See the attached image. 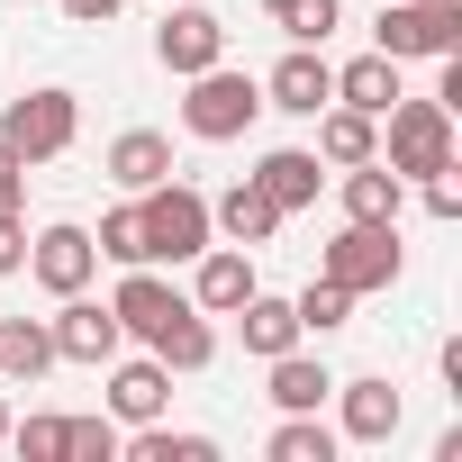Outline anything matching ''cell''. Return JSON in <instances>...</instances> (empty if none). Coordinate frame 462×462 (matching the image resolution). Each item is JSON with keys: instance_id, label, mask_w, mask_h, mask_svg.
Listing matches in <instances>:
<instances>
[{"instance_id": "1", "label": "cell", "mask_w": 462, "mask_h": 462, "mask_svg": "<svg viewBox=\"0 0 462 462\" xmlns=\"http://www.w3.org/2000/svg\"><path fill=\"white\" fill-rule=\"evenodd\" d=\"M381 127H390V136H381V163H390L399 181H426V172L453 163V109H444V100H408V91H399V100L381 109Z\"/></svg>"}, {"instance_id": "2", "label": "cell", "mask_w": 462, "mask_h": 462, "mask_svg": "<svg viewBox=\"0 0 462 462\" xmlns=\"http://www.w3.org/2000/svg\"><path fill=\"white\" fill-rule=\"evenodd\" d=\"M254 118H263V82H254V73H236V64H208V73H190L181 127H190L199 145H236Z\"/></svg>"}, {"instance_id": "3", "label": "cell", "mask_w": 462, "mask_h": 462, "mask_svg": "<svg viewBox=\"0 0 462 462\" xmlns=\"http://www.w3.org/2000/svg\"><path fill=\"white\" fill-rule=\"evenodd\" d=\"M73 136H82V100L73 91H19L10 109H0V145L10 154H28V163H55V154H73Z\"/></svg>"}, {"instance_id": "4", "label": "cell", "mask_w": 462, "mask_h": 462, "mask_svg": "<svg viewBox=\"0 0 462 462\" xmlns=\"http://www.w3.org/2000/svg\"><path fill=\"white\" fill-rule=\"evenodd\" d=\"M136 217H145V245H154V263H190L199 245H208V199L190 190V181H154V190H136Z\"/></svg>"}, {"instance_id": "5", "label": "cell", "mask_w": 462, "mask_h": 462, "mask_svg": "<svg viewBox=\"0 0 462 462\" xmlns=\"http://www.w3.org/2000/svg\"><path fill=\"white\" fill-rule=\"evenodd\" d=\"M381 55L390 64L462 55V0H381Z\"/></svg>"}, {"instance_id": "6", "label": "cell", "mask_w": 462, "mask_h": 462, "mask_svg": "<svg viewBox=\"0 0 462 462\" xmlns=\"http://www.w3.org/2000/svg\"><path fill=\"white\" fill-rule=\"evenodd\" d=\"M318 273L327 282H345L354 300H372V291H390L399 282V226H372V217H345V236L318 254Z\"/></svg>"}, {"instance_id": "7", "label": "cell", "mask_w": 462, "mask_h": 462, "mask_svg": "<svg viewBox=\"0 0 462 462\" xmlns=\"http://www.w3.org/2000/svg\"><path fill=\"white\" fill-rule=\"evenodd\" d=\"M154 64L163 73H208V64H226V19L217 10H199V0H163V28H154Z\"/></svg>"}, {"instance_id": "8", "label": "cell", "mask_w": 462, "mask_h": 462, "mask_svg": "<svg viewBox=\"0 0 462 462\" xmlns=\"http://www.w3.org/2000/svg\"><path fill=\"white\" fill-rule=\"evenodd\" d=\"M46 336H55V363H91V372H100V363H118V345H127L118 309H109V300H82V291L46 318Z\"/></svg>"}, {"instance_id": "9", "label": "cell", "mask_w": 462, "mask_h": 462, "mask_svg": "<svg viewBox=\"0 0 462 462\" xmlns=\"http://www.w3.org/2000/svg\"><path fill=\"white\" fill-rule=\"evenodd\" d=\"M254 291H263V282H254V254H245V245H217V236H208V245L190 254V309H199V318H236Z\"/></svg>"}, {"instance_id": "10", "label": "cell", "mask_w": 462, "mask_h": 462, "mask_svg": "<svg viewBox=\"0 0 462 462\" xmlns=\"http://www.w3.org/2000/svg\"><path fill=\"white\" fill-rule=\"evenodd\" d=\"M28 273H37V291H55V300L91 291V273H100L91 226H37V236H28Z\"/></svg>"}, {"instance_id": "11", "label": "cell", "mask_w": 462, "mask_h": 462, "mask_svg": "<svg viewBox=\"0 0 462 462\" xmlns=\"http://www.w3.org/2000/svg\"><path fill=\"white\" fill-rule=\"evenodd\" d=\"M336 100V64L318 55V46H291L273 73H263V109H291V118H318Z\"/></svg>"}, {"instance_id": "12", "label": "cell", "mask_w": 462, "mask_h": 462, "mask_svg": "<svg viewBox=\"0 0 462 462\" xmlns=\"http://www.w3.org/2000/svg\"><path fill=\"white\" fill-rule=\"evenodd\" d=\"M327 399H336V435H345V444H390L399 417H408L390 381H336Z\"/></svg>"}, {"instance_id": "13", "label": "cell", "mask_w": 462, "mask_h": 462, "mask_svg": "<svg viewBox=\"0 0 462 462\" xmlns=\"http://www.w3.org/2000/svg\"><path fill=\"white\" fill-rule=\"evenodd\" d=\"M109 372V417L118 426H154L163 408H172V372L154 363V354H136V363H100Z\"/></svg>"}, {"instance_id": "14", "label": "cell", "mask_w": 462, "mask_h": 462, "mask_svg": "<svg viewBox=\"0 0 462 462\" xmlns=\"http://www.w3.org/2000/svg\"><path fill=\"white\" fill-rule=\"evenodd\" d=\"M109 309H118V327H127L136 345H154V327H163L172 309H190V291H172L154 263H127V282H118V300H109Z\"/></svg>"}, {"instance_id": "15", "label": "cell", "mask_w": 462, "mask_h": 462, "mask_svg": "<svg viewBox=\"0 0 462 462\" xmlns=\"http://www.w3.org/2000/svg\"><path fill=\"white\" fill-rule=\"evenodd\" d=\"M245 181H254V190H263L282 217H291V208H309V199L327 190V172H318V154H309V145H273V154H263Z\"/></svg>"}, {"instance_id": "16", "label": "cell", "mask_w": 462, "mask_h": 462, "mask_svg": "<svg viewBox=\"0 0 462 462\" xmlns=\"http://www.w3.org/2000/svg\"><path fill=\"white\" fill-rule=\"evenodd\" d=\"M208 236H226V245H245V254H254V245L282 236V208H273L254 181H236L226 199H208Z\"/></svg>"}, {"instance_id": "17", "label": "cell", "mask_w": 462, "mask_h": 462, "mask_svg": "<svg viewBox=\"0 0 462 462\" xmlns=\"http://www.w3.org/2000/svg\"><path fill=\"white\" fill-rule=\"evenodd\" d=\"M309 154H318V163H336V172H345V163H372V154H381V118H363V109L327 100V109H318V145H309Z\"/></svg>"}, {"instance_id": "18", "label": "cell", "mask_w": 462, "mask_h": 462, "mask_svg": "<svg viewBox=\"0 0 462 462\" xmlns=\"http://www.w3.org/2000/svg\"><path fill=\"white\" fill-rule=\"evenodd\" d=\"M327 390H336V372H327L318 354H300V345L263 363V399H273L282 417H291V408H327Z\"/></svg>"}, {"instance_id": "19", "label": "cell", "mask_w": 462, "mask_h": 462, "mask_svg": "<svg viewBox=\"0 0 462 462\" xmlns=\"http://www.w3.org/2000/svg\"><path fill=\"white\" fill-rule=\"evenodd\" d=\"M408 208V181L372 154V163H345V217H372V226H399Z\"/></svg>"}, {"instance_id": "20", "label": "cell", "mask_w": 462, "mask_h": 462, "mask_svg": "<svg viewBox=\"0 0 462 462\" xmlns=\"http://www.w3.org/2000/svg\"><path fill=\"white\" fill-rule=\"evenodd\" d=\"M236 336H245V354H254V363H273V354L309 345V336H300V309H291V300H273V291H254V300L236 309Z\"/></svg>"}, {"instance_id": "21", "label": "cell", "mask_w": 462, "mask_h": 462, "mask_svg": "<svg viewBox=\"0 0 462 462\" xmlns=\"http://www.w3.org/2000/svg\"><path fill=\"white\" fill-rule=\"evenodd\" d=\"M145 354H154L163 372H208V363H217V327H208L199 309H172V318L154 327V345H145Z\"/></svg>"}, {"instance_id": "22", "label": "cell", "mask_w": 462, "mask_h": 462, "mask_svg": "<svg viewBox=\"0 0 462 462\" xmlns=\"http://www.w3.org/2000/svg\"><path fill=\"white\" fill-rule=\"evenodd\" d=\"M163 172H172V136H154V127L109 136V181H118V190H154Z\"/></svg>"}, {"instance_id": "23", "label": "cell", "mask_w": 462, "mask_h": 462, "mask_svg": "<svg viewBox=\"0 0 462 462\" xmlns=\"http://www.w3.org/2000/svg\"><path fill=\"white\" fill-rule=\"evenodd\" d=\"M336 100L345 109H363V118H381L390 100H399V64L372 46V55H354V64H336Z\"/></svg>"}, {"instance_id": "24", "label": "cell", "mask_w": 462, "mask_h": 462, "mask_svg": "<svg viewBox=\"0 0 462 462\" xmlns=\"http://www.w3.org/2000/svg\"><path fill=\"white\" fill-rule=\"evenodd\" d=\"M263 453H273V462H336V453H345V435H336L318 408H291V417L273 426V444H263Z\"/></svg>"}, {"instance_id": "25", "label": "cell", "mask_w": 462, "mask_h": 462, "mask_svg": "<svg viewBox=\"0 0 462 462\" xmlns=\"http://www.w3.org/2000/svg\"><path fill=\"white\" fill-rule=\"evenodd\" d=\"M46 363H55L46 318H0V381H37Z\"/></svg>"}, {"instance_id": "26", "label": "cell", "mask_w": 462, "mask_h": 462, "mask_svg": "<svg viewBox=\"0 0 462 462\" xmlns=\"http://www.w3.org/2000/svg\"><path fill=\"white\" fill-rule=\"evenodd\" d=\"M291 309H300V336H336V327H354V291H345V282H327V273H318Z\"/></svg>"}, {"instance_id": "27", "label": "cell", "mask_w": 462, "mask_h": 462, "mask_svg": "<svg viewBox=\"0 0 462 462\" xmlns=\"http://www.w3.org/2000/svg\"><path fill=\"white\" fill-rule=\"evenodd\" d=\"M91 245H100V263H118V273H127V263H154V245H145V217H136V199L100 217V236H91Z\"/></svg>"}, {"instance_id": "28", "label": "cell", "mask_w": 462, "mask_h": 462, "mask_svg": "<svg viewBox=\"0 0 462 462\" xmlns=\"http://www.w3.org/2000/svg\"><path fill=\"white\" fill-rule=\"evenodd\" d=\"M127 453H136V462H217V435H172V426L154 417V426H136Z\"/></svg>"}, {"instance_id": "29", "label": "cell", "mask_w": 462, "mask_h": 462, "mask_svg": "<svg viewBox=\"0 0 462 462\" xmlns=\"http://www.w3.org/2000/svg\"><path fill=\"white\" fill-rule=\"evenodd\" d=\"M64 462H118V417H64Z\"/></svg>"}, {"instance_id": "30", "label": "cell", "mask_w": 462, "mask_h": 462, "mask_svg": "<svg viewBox=\"0 0 462 462\" xmlns=\"http://www.w3.org/2000/svg\"><path fill=\"white\" fill-rule=\"evenodd\" d=\"M336 19H345L336 0H291V10H282V37H291V46H327Z\"/></svg>"}, {"instance_id": "31", "label": "cell", "mask_w": 462, "mask_h": 462, "mask_svg": "<svg viewBox=\"0 0 462 462\" xmlns=\"http://www.w3.org/2000/svg\"><path fill=\"white\" fill-rule=\"evenodd\" d=\"M10 444H19L28 462H64V417H46V408H37V417H19V426H10Z\"/></svg>"}, {"instance_id": "32", "label": "cell", "mask_w": 462, "mask_h": 462, "mask_svg": "<svg viewBox=\"0 0 462 462\" xmlns=\"http://www.w3.org/2000/svg\"><path fill=\"white\" fill-rule=\"evenodd\" d=\"M10 273H28V217L0 208V282H10Z\"/></svg>"}, {"instance_id": "33", "label": "cell", "mask_w": 462, "mask_h": 462, "mask_svg": "<svg viewBox=\"0 0 462 462\" xmlns=\"http://www.w3.org/2000/svg\"><path fill=\"white\" fill-rule=\"evenodd\" d=\"M417 190H426V217H462V181H453V163H444V172H426Z\"/></svg>"}, {"instance_id": "34", "label": "cell", "mask_w": 462, "mask_h": 462, "mask_svg": "<svg viewBox=\"0 0 462 462\" xmlns=\"http://www.w3.org/2000/svg\"><path fill=\"white\" fill-rule=\"evenodd\" d=\"M55 10H64V19H73V28H109V19H118V10H127V0H55Z\"/></svg>"}, {"instance_id": "35", "label": "cell", "mask_w": 462, "mask_h": 462, "mask_svg": "<svg viewBox=\"0 0 462 462\" xmlns=\"http://www.w3.org/2000/svg\"><path fill=\"white\" fill-rule=\"evenodd\" d=\"M19 199H28V154L0 145V208H19Z\"/></svg>"}, {"instance_id": "36", "label": "cell", "mask_w": 462, "mask_h": 462, "mask_svg": "<svg viewBox=\"0 0 462 462\" xmlns=\"http://www.w3.org/2000/svg\"><path fill=\"white\" fill-rule=\"evenodd\" d=\"M0 444H10V399H0Z\"/></svg>"}, {"instance_id": "37", "label": "cell", "mask_w": 462, "mask_h": 462, "mask_svg": "<svg viewBox=\"0 0 462 462\" xmlns=\"http://www.w3.org/2000/svg\"><path fill=\"white\" fill-rule=\"evenodd\" d=\"M263 10H273V19H282V10H291V0H263Z\"/></svg>"}]
</instances>
